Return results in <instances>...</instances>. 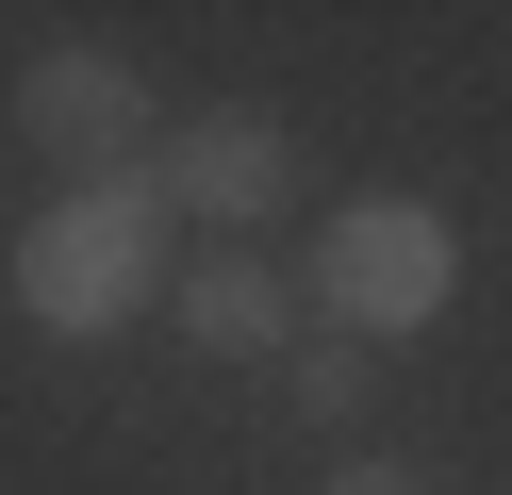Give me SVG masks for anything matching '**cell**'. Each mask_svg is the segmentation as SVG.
<instances>
[{"label": "cell", "instance_id": "obj_5", "mask_svg": "<svg viewBox=\"0 0 512 495\" xmlns=\"http://www.w3.org/2000/svg\"><path fill=\"white\" fill-rule=\"evenodd\" d=\"M166 314H182V347H199V363H265L281 330H298V297H281L248 248H215L199 281H166Z\"/></svg>", "mask_w": 512, "mask_h": 495}, {"label": "cell", "instance_id": "obj_6", "mask_svg": "<svg viewBox=\"0 0 512 495\" xmlns=\"http://www.w3.org/2000/svg\"><path fill=\"white\" fill-rule=\"evenodd\" d=\"M364 396H380V347H347V330H314V347H298V413H314V429H347Z\"/></svg>", "mask_w": 512, "mask_h": 495}, {"label": "cell", "instance_id": "obj_7", "mask_svg": "<svg viewBox=\"0 0 512 495\" xmlns=\"http://www.w3.org/2000/svg\"><path fill=\"white\" fill-rule=\"evenodd\" d=\"M331 495H430L413 462H331Z\"/></svg>", "mask_w": 512, "mask_h": 495}, {"label": "cell", "instance_id": "obj_2", "mask_svg": "<svg viewBox=\"0 0 512 495\" xmlns=\"http://www.w3.org/2000/svg\"><path fill=\"white\" fill-rule=\"evenodd\" d=\"M314 297H331L347 347H413V330L463 297V231H446L430 198H347L331 248H314Z\"/></svg>", "mask_w": 512, "mask_h": 495}, {"label": "cell", "instance_id": "obj_3", "mask_svg": "<svg viewBox=\"0 0 512 495\" xmlns=\"http://www.w3.org/2000/svg\"><path fill=\"white\" fill-rule=\"evenodd\" d=\"M17 132H34V149L50 165H83V182H149V83H133V66H116V50H34V66H17Z\"/></svg>", "mask_w": 512, "mask_h": 495}, {"label": "cell", "instance_id": "obj_1", "mask_svg": "<svg viewBox=\"0 0 512 495\" xmlns=\"http://www.w3.org/2000/svg\"><path fill=\"white\" fill-rule=\"evenodd\" d=\"M149 297H166V198L149 182H67L34 231H17V314H34L50 347H100V330H133Z\"/></svg>", "mask_w": 512, "mask_h": 495}, {"label": "cell", "instance_id": "obj_4", "mask_svg": "<svg viewBox=\"0 0 512 495\" xmlns=\"http://www.w3.org/2000/svg\"><path fill=\"white\" fill-rule=\"evenodd\" d=\"M281 182H298V132L281 116H199L166 165H149V198H182V215H215V231L281 215Z\"/></svg>", "mask_w": 512, "mask_h": 495}]
</instances>
